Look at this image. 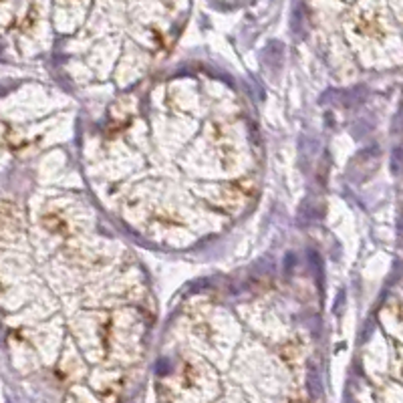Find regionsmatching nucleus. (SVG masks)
Returning <instances> with one entry per match:
<instances>
[{"instance_id": "3", "label": "nucleus", "mask_w": 403, "mask_h": 403, "mask_svg": "<svg viewBox=\"0 0 403 403\" xmlns=\"http://www.w3.org/2000/svg\"><path fill=\"white\" fill-rule=\"evenodd\" d=\"M290 29L297 36H301L304 33V10L299 2H295L293 12H290Z\"/></svg>"}, {"instance_id": "2", "label": "nucleus", "mask_w": 403, "mask_h": 403, "mask_svg": "<svg viewBox=\"0 0 403 403\" xmlns=\"http://www.w3.org/2000/svg\"><path fill=\"white\" fill-rule=\"evenodd\" d=\"M321 214L317 212V204L310 200V198H304V200L299 204V218L302 222H312L317 220Z\"/></svg>"}, {"instance_id": "5", "label": "nucleus", "mask_w": 403, "mask_h": 403, "mask_svg": "<svg viewBox=\"0 0 403 403\" xmlns=\"http://www.w3.org/2000/svg\"><path fill=\"white\" fill-rule=\"evenodd\" d=\"M391 169L393 173H401L403 171V147H395L391 153Z\"/></svg>"}, {"instance_id": "8", "label": "nucleus", "mask_w": 403, "mask_h": 403, "mask_svg": "<svg viewBox=\"0 0 403 403\" xmlns=\"http://www.w3.org/2000/svg\"><path fill=\"white\" fill-rule=\"evenodd\" d=\"M4 91H6V89H2V87H0V95H2V93H4Z\"/></svg>"}, {"instance_id": "7", "label": "nucleus", "mask_w": 403, "mask_h": 403, "mask_svg": "<svg viewBox=\"0 0 403 403\" xmlns=\"http://www.w3.org/2000/svg\"><path fill=\"white\" fill-rule=\"evenodd\" d=\"M158 373H162V375H164V373H168V367H166V361H164V359H162V361H160V365H158Z\"/></svg>"}, {"instance_id": "4", "label": "nucleus", "mask_w": 403, "mask_h": 403, "mask_svg": "<svg viewBox=\"0 0 403 403\" xmlns=\"http://www.w3.org/2000/svg\"><path fill=\"white\" fill-rule=\"evenodd\" d=\"M306 385H308V391L315 399H319L323 395V383H321V377L315 369H308V375H306Z\"/></svg>"}, {"instance_id": "6", "label": "nucleus", "mask_w": 403, "mask_h": 403, "mask_svg": "<svg viewBox=\"0 0 403 403\" xmlns=\"http://www.w3.org/2000/svg\"><path fill=\"white\" fill-rule=\"evenodd\" d=\"M295 266V254H286V270H293Z\"/></svg>"}, {"instance_id": "1", "label": "nucleus", "mask_w": 403, "mask_h": 403, "mask_svg": "<svg viewBox=\"0 0 403 403\" xmlns=\"http://www.w3.org/2000/svg\"><path fill=\"white\" fill-rule=\"evenodd\" d=\"M264 61L274 71H278V69L282 67V61H284V47H282V42L270 40L268 44L264 47Z\"/></svg>"}]
</instances>
